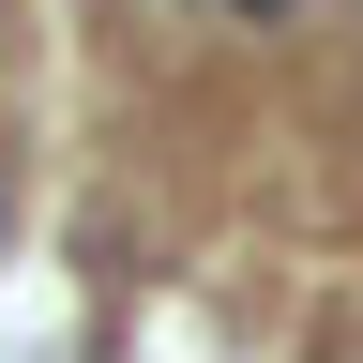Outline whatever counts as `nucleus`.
Segmentation results:
<instances>
[{"mask_svg": "<svg viewBox=\"0 0 363 363\" xmlns=\"http://www.w3.org/2000/svg\"><path fill=\"white\" fill-rule=\"evenodd\" d=\"M242 16H288V0H242Z\"/></svg>", "mask_w": 363, "mask_h": 363, "instance_id": "f257e3e1", "label": "nucleus"}]
</instances>
